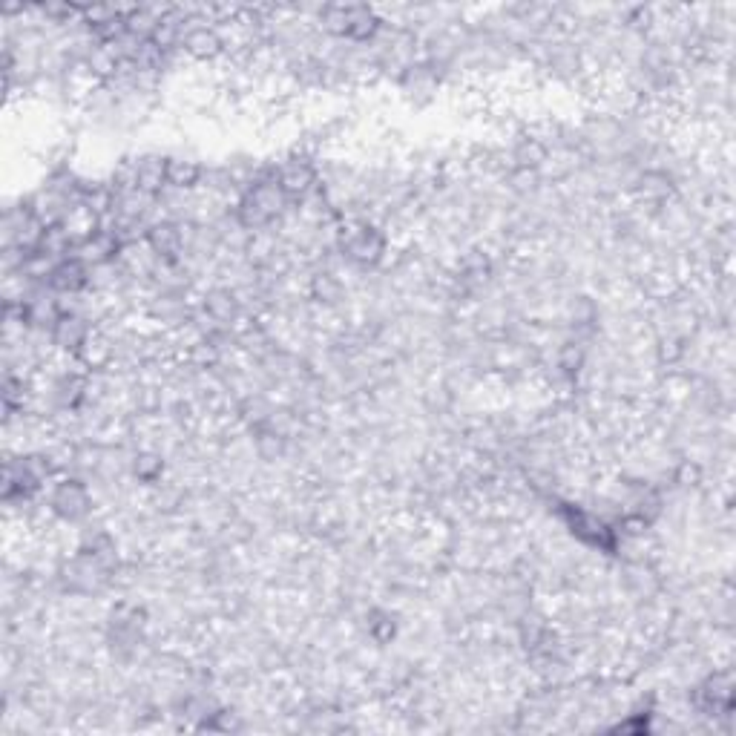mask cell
<instances>
[{
  "mask_svg": "<svg viewBox=\"0 0 736 736\" xmlns=\"http://www.w3.org/2000/svg\"><path fill=\"white\" fill-rule=\"evenodd\" d=\"M340 251L354 265H377L386 253V236L380 233V228H374L368 222H357V225L343 230Z\"/></svg>",
  "mask_w": 736,
  "mask_h": 736,
  "instance_id": "cell-3",
  "label": "cell"
},
{
  "mask_svg": "<svg viewBox=\"0 0 736 736\" xmlns=\"http://www.w3.org/2000/svg\"><path fill=\"white\" fill-rule=\"evenodd\" d=\"M205 311L210 322L230 325V322L236 320V314H239V302H236V297L230 291H210L205 297Z\"/></svg>",
  "mask_w": 736,
  "mask_h": 736,
  "instance_id": "cell-11",
  "label": "cell"
},
{
  "mask_svg": "<svg viewBox=\"0 0 736 736\" xmlns=\"http://www.w3.org/2000/svg\"><path fill=\"white\" fill-rule=\"evenodd\" d=\"M274 179L279 182V187L288 193V199H302L314 190L317 184V170L302 159H291L285 164H279L274 170Z\"/></svg>",
  "mask_w": 736,
  "mask_h": 736,
  "instance_id": "cell-7",
  "label": "cell"
},
{
  "mask_svg": "<svg viewBox=\"0 0 736 736\" xmlns=\"http://www.w3.org/2000/svg\"><path fill=\"white\" fill-rule=\"evenodd\" d=\"M52 340L64 351H81L84 345H90V325L78 314H61L52 325Z\"/></svg>",
  "mask_w": 736,
  "mask_h": 736,
  "instance_id": "cell-9",
  "label": "cell"
},
{
  "mask_svg": "<svg viewBox=\"0 0 736 736\" xmlns=\"http://www.w3.org/2000/svg\"><path fill=\"white\" fill-rule=\"evenodd\" d=\"M144 242L161 262H176L184 253V230L176 222H156L144 233Z\"/></svg>",
  "mask_w": 736,
  "mask_h": 736,
  "instance_id": "cell-6",
  "label": "cell"
},
{
  "mask_svg": "<svg viewBox=\"0 0 736 736\" xmlns=\"http://www.w3.org/2000/svg\"><path fill=\"white\" fill-rule=\"evenodd\" d=\"M202 179V164L190 159H167V187H193Z\"/></svg>",
  "mask_w": 736,
  "mask_h": 736,
  "instance_id": "cell-12",
  "label": "cell"
},
{
  "mask_svg": "<svg viewBox=\"0 0 736 736\" xmlns=\"http://www.w3.org/2000/svg\"><path fill=\"white\" fill-rule=\"evenodd\" d=\"M46 282H49L52 291L75 297V294H81V291L90 285V268H87L78 256H64V259H58V262L49 268Z\"/></svg>",
  "mask_w": 736,
  "mask_h": 736,
  "instance_id": "cell-5",
  "label": "cell"
},
{
  "mask_svg": "<svg viewBox=\"0 0 736 736\" xmlns=\"http://www.w3.org/2000/svg\"><path fill=\"white\" fill-rule=\"evenodd\" d=\"M52 512L64 521H81L92 512L90 489L81 481H61L52 489Z\"/></svg>",
  "mask_w": 736,
  "mask_h": 736,
  "instance_id": "cell-4",
  "label": "cell"
},
{
  "mask_svg": "<svg viewBox=\"0 0 736 736\" xmlns=\"http://www.w3.org/2000/svg\"><path fill=\"white\" fill-rule=\"evenodd\" d=\"M182 49L196 58H213L222 49V38L213 26H190L182 32Z\"/></svg>",
  "mask_w": 736,
  "mask_h": 736,
  "instance_id": "cell-10",
  "label": "cell"
},
{
  "mask_svg": "<svg viewBox=\"0 0 736 736\" xmlns=\"http://www.w3.org/2000/svg\"><path fill=\"white\" fill-rule=\"evenodd\" d=\"M288 202H291L288 193L279 187L274 173H271V176H262L242 190L239 205H236V219L245 230H259L276 222L282 216V210L288 207Z\"/></svg>",
  "mask_w": 736,
  "mask_h": 736,
  "instance_id": "cell-1",
  "label": "cell"
},
{
  "mask_svg": "<svg viewBox=\"0 0 736 736\" xmlns=\"http://www.w3.org/2000/svg\"><path fill=\"white\" fill-rule=\"evenodd\" d=\"M127 187H136V190L147 193V196H156L161 187H167V159L144 156V159L133 161Z\"/></svg>",
  "mask_w": 736,
  "mask_h": 736,
  "instance_id": "cell-8",
  "label": "cell"
},
{
  "mask_svg": "<svg viewBox=\"0 0 736 736\" xmlns=\"http://www.w3.org/2000/svg\"><path fill=\"white\" fill-rule=\"evenodd\" d=\"M320 23L337 38L363 44L371 41L380 29V18L368 6H325L320 12Z\"/></svg>",
  "mask_w": 736,
  "mask_h": 736,
  "instance_id": "cell-2",
  "label": "cell"
},
{
  "mask_svg": "<svg viewBox=\"0 0 736 736\" xmlns=\"http://www.w3.org/2000/svg\"><path fill=\"white\" fill-rule=\"evenodd\" d=\"M136 475L141 481L153 483L161 475V460L156 455H138L136 458Z\"/></svg>",
  "mask_w": 736,
  "mask_h": 736,
  "instance_id": "cell-13",
  "label": "cell"
}]
</instances>
